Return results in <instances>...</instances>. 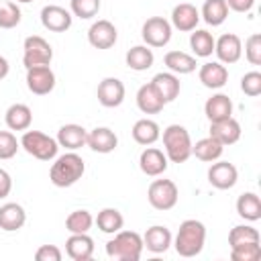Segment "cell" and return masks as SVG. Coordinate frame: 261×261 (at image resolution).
Returning <instances> with one entry per match:
<instances>
[{
	"instance_id": "45",
	"label": "cell",
	"mask_w": 261,
	"mask_h": 261,
	"mask_svg": "<svg viewBox=\"0 0 261 261\" xmlns=\"http://www.w3.org/2000/svg\"><path fill=\"white\" fill-rule=\"evenodd\" d=\"M10 190H12V177L6 169L0 167V200L6 198L10 194Z\"/></svg>"
},
{
	"instance_id": "40",
	"label": "cell",
	"mask_w": 261,
	"mask_h": 261,
	"mask_svg": "<svg viewBox=\"0 0 261 261\" xmlns=\"http://www.w3.org/2000/svg\"><path fill=\"white\" fill-rule=\"evenodd\" d=\"M69 8H71V14L82 20L94 18L100 10V0H71Z\"/></svg>"
},
{
	"instance_id": "29",
	"label": "cell",
	"mask_w": 261,
	"mask_h": 261,
	"mask_svg": "<svg viewBox=\"0 0 261 261\" xmlns=\"http://www.w3.org/2000/svg\"><path fill=\"white\" fill-rule=\"evenodd\" d=\"M237 214L249 222H255L261 218V200L255 192H245L237 200Z\"/></svg>"
},
{
	"instance_id": "24",
	"label": "cell",
	"mask_w": 261,
	"mask_h": 261,
	"mask_svg": "<svg viewBox=\"0 0 261 261\" xmlns=\"http://www.w3.org/2000/svg\"><path fill=\"white\" fill-rule=\"evenodd\" d=\"M86 139H88V130L80 124H63L59 130H57V143L59 147H65L69 151H75L80 147L86 145Z\"/></svg>"
},
{
	"instance_id": "31",
	"label": "cell",
	"mask_w": 261,
	"mask_h": 261,
	"mask_svg": "<svg viewBox=\"0 0 261 261\" xmlns=\"http://www.w3.org/2000/svg\"><path fill=\"white\" fill-rule=\"evenodd\" d=\"M161 137V130H159V124L151 118H141L135 122L133 126V139L139 143V145H153L157 139Z\"/></svg>"
},
{
	"instance_id": "18",
	"label": "cell",
	"mask_w": 261,
	"mask_h": 261,
	"mask_svg": "<svg viewBox=\"0 0 261 261\" xmlns=\"http://www.w3.org/2000/svg\"><path fill=\"white\" fill-rule=\"evenodd\" d=\"M198 77H200L202 86H206L210 90H218L228 82V69L220 61H208L200 67Z\"/></svg>"
},
{
	"instance_id": "11",
	"label": "cell",
	"mask_w": 261,
	"mask_h": 261,
	"mask_svg": "<svg viewBox=\"0 0 261 261\" xmlns=\"http://www.w3.org/2000/svg\"><path fill=\"white\" fill-rule=\"evenodd\" d=\"M214 53L220 63H237L243 55V43L234 33H224L218 37V41H214Z\"/></svg>"
},
{
	"instance_id": "23",
	"label": "cell",
	"mask_w": 261,
	"mask_h": 261,
	"mask_svg": "<svg viewBox=\"0 0 261 261\" xmlns=\"http://www.w3.org/2000/svg\"><path fill=\"white\" fill-rule=\"evenodd\" d=\"M27 222V212L20 204L16 202H8L4 206H0V228L6 232H14L18 228H22Z\"/></svg>"
},
{
	"instance_id": "35",
	"label": "cell",
	"mask_w": 261,
	"mask_h": 261,
	"mask_svg": "<svg viewBox=\"0 0 261 261\" xmlns=\"http://www.w3.org/2000/svg\"><path fill=\"white\" fill-rule=\"evenodd\" d=\"M190 47L196 53V57H210L214 51V37L204 29H194L190 37Z\"/></svg>"
},
{
	"instance_id": "30",
	"label": "cell",
	"mask_w": 261,
	"mask_h": 261,
	"mask_svg": "<svg viewBox=\"0 0 261 261\" xmlns=\"http://www.w3.org/2000/svg\"><path fill=\"white\" fill-rule=\"evenodd\" d=\"M126 65L133 69V71H145L153 65L155 61V55L153 51L147 47V45H135L126 51Z\"/></svg>"
},
{
	"instance_id": "46",
	"label": "cell",
	"mask_w": 261,
	"mask_h": 261,
	"mask_svg": "<svg viewBox=\"0 0 261 261\" xmlns=\"http://www.w3.org/2000/svg\"><path fill=\"white\" fill-rule=\"evenodd\" d=\"M226 6L234 12H249L255 6V0H226Z\"/></svg>"
},
{
	"instance_id": "10",
	"label": "cell",
	"mask_w": 261,
	"mask_h": 261,
	"mask_svg": "<svg viewBox=\"0 0 261 261\" xmlns=\"http://www.w3.org/2000/svg\"><path fill=\"white\" fill-rule=\"evenodd\" d=\"M71 20H73L71 12L65 10L63 6L49 4L41 10V24L51 33H65L71 27Z\"/></svg>"
},
{
	"instance_id": "9",
	"label": "cell",
	"mask_w": 261,
	"mask_h": 261,
	"mask_svg": "<svg viewBox=\"0 0 261 261\" xmlns=\"http://www.w3.org/2000/svg\"><path fill=\"white\" fill-rule=\"evenodd\" d=\"M27 88L37 94V96H45L55 88V73L49 65H37V67H29L27 69Z\"/></svg>"
},
{
	"instance_id": "32",
	"label": "cell",
	"mask_w": 261,
	"mask_h": 261,
	"mask_svg": "<svg viewBox=\"0 0 261 261\" xmlns=\"http://www.w3.org/2000/svg\"><path fill=\"white\" fill-rule=\"evenodd\" d=\"M224 151V145H220L214 137H206V139H200L196 145H192V155H196L200 161H206V163H212L216 161Z\"/></svg>"
},
{
	"instance_id": "38",
	"label": "cell",
	"mask_w": 261,
	"mask_h": 261,
	"mask_svg": "<svg viewBox=\"0 0 261 261\" xmlns=\"http://www.w3.org/2000/svg\"><path fill=\"white\" fill-rule=\"evenodd\" d=\"M20 22V8L16 2H0V29H14Z\"/></svg>"
},
{
	"instance_id": "3",
	"label": "cell",
	"mask_w": 261,
	"mask_h": 261,
	"mask_svg": "<svg viewBox=\"0 0 261 261\" xmlns=\"http://www.w3.org/2000/svg\"><path fill=\"white\" fill-rule=\"evenodd\" d=\"M143 237L135 230H118L106 243V255L114 261H139L143 253Z\"/></svg>"
},
{
	"instance_id": "47",
	"label": "cell",
	"mask_w": 261,
	"mask_h": 261,
	"mask_svg": "<svg viewBox=\"0 0 261 261\" xmlns=\"http://www.w3.org/2000/svg\"><path fill=\"white\" fill-rule=\"evenodd\" d=\"M8 71H10V65H8L6 57H2V55H0V80H4V77L8 75Z\"/></svg>"
},
{
	"instance_id": "44",
	"label": "cell",
	"mask_w": 261,
	"mask_h": 261,
	"mask_svg": "<svg viewBox=\"0 0 261 261\" xmlns=\"http://www.w3.org/2000/svg\"><path fill=\"white\" fill-rule=\"evenodd\" d=\"M37 261H61V251L55 245H41L35 253Z\"/></svg>"
},
{
	"instance_id": "22",
	"label": "cell",
	"mask_w": 261,
	"mask_h": 261,
	"mask_svg": "<svg viewBox=\"0 0 261 261\" xmlns=\"http://www.w3.org/2000/svg\"><path fill=\"white\" fill-rule=\"evenodd\" d=\"M171 245V232L167 226L161 224H153L147 228V232L143 234V247H147V251L151 253H165Z\"/></svg>"
},
{
	"instance_id": "17",
	"label": "cell",
	"mask_w": 261,
	"mask_h": 261,
	"mask_svg": "<svg viewBox=\"0 0 261 261\" xmlns=\"http://www.w3.org/2000/svg\"><path fill=\"white\" fill-rule=\"evenodd\" d=\"M198 20H200V12L190 2H181V4L173 6V10H171V24L177 31H181V33L194 31L196 24H198Z\"/></svg>"
},
{
	"instance_id": "6",
	"label": "cell",
	"mask_w": 261,
	"mask_h": 261,
	"mask_svg": "<svg viewBox=\"0 0 261 261\" xmlns=\"http://www.w3.org/2000/svg\"><path fill=\"white\" fill-rule=\"evenodd\" d=\"M24 53H22V63L24 67H37V65H49L51 59H53V49L51 45L39 37V35H31L24 39V45H22Z\"/></svg>"
},
{
	"instance_id": "5",
	"label": "cell",
	"mask_w": 261,
	"mask_h": 261,
	"mask_svg": "<svg viewBox=\"0 0 261 261\" xmlns=\"http://www.w3.org/2000/svg\"><path fill=\"white\" fill-rule=\"evenodd\" d=\"M20 147L39 161H51L57 155L59 143H57V139H53L41 130H29L27 128L22 139H20Z\"/></svg>"
},
{
	"instance_id": "33",
	"label": "cell",
	"mask_w": 261,
	"mask_h": 261,
	"mask_svg": "<svg viewBox=\"0 0 261 261\" xmlns=\"http://www.w3.org/2000/svg\"><path fill=\"white\" fill-rule=\"evenodd\" d=\"M228 16L226 0H206L202 6V18L210 27H220Z\"/></svg>"
},
{
	"instance_id": "15",
	"label": "cell",
	"mask_w": 261,
	"mask_h": 261,
	"mask_svg": "<svg viewBox=\"0 0 261 261\" xmlns=\"http://www.w3.org/2000/svg\"><path fill=\"white\" fill-rule=\"evenodd\" d=\"M210 137H214L220 145H232L241 139V124L237 118L228 116L216 122H210Z\"/></svg>"
},
{
	"instance_id": "8",
	"label": "cell",
	"mask_w": 261,
	"mask_h": 261,
	"mask_svg": "<svg viewBox=\"0 0 261 261\" xmlns=\"http://www.w3.org/2000/svg\"><path fill=\"white\" fill-rule=\"evenodd\" d=\"M141 37L147 47H165L171 39V22L163 16H151L141 29Z\"/></svg>"
},
{
	"instance_id": "42",
	"label": "cell",
	"mask_w": 261,
	"mask_h": 261,
	"mask_svg": "<svg viewBox=\"0 0 261 261\" xmlns=\"http://www.w3.org/2000/svg\"><path fill=\"white\" fill-rule=\"evenodd\" d=\"M20 143L10 130H0V159H12L18 151Z\"/></svg>"
},
{
	"instance_id": "13",
	"label": "cell",
	"mask_w": 261,
	"mask_h": 261,
	"mask_svg": "<svg viewBox=\"0 0 261 261\" xmlns=\"http://www.w3.org/2000/svg\"><path fill=\"white\" fill-rule=\"evenodd\" d=\"M98 102L104 108H116L124 100V84L118 77H104L98 84Z\"/></svg>"
},
{
	"instance_id": "16",
	"label": "cell",
	"mask_w": 261,
	"mask_h": 261,
	"mask_svg": "<svg viewBox=\"0 0 261 261\" xmlns=\"http://www.w3.org/2000/svg\"><path fill=\"white\" fill-rule=\"evenodd\" d=\"M139 167H141V171L145 175L157 177L167 169V157H165V153L161 149L147 147L139 157Z\"/></svg>"
},
{
	"instance_id": "36",
	"label": "cell",
	"mask_w": 261,
	"mask_h": 261,
	"mask_svg": "<svg viewBox=\"0 0 261 261\" xmlns=\"http://www.w3.org/2000/svg\"><path fill=\"white\" fill-rule=\"evenodd\" d=\"M94 224V218L88 210H73L67 218H65V228L75 234V232H88Z\"/></svg>"
},
{
	"instance_id": "26",
	"label": "cell",
	"mask_w": 261,
	"mask_h": 261,
	"mask_svg": "<svg viewBox=\"0 0 261 261\" xmlns=\"http://www.w3.org/2000/svg\"><path fill=\"white\" fill-rule=\"evenodd\" d=\"M137 106H139V110L143 114H157V112L163 110L165 102L161 100V96L155 92V88L149 82V84H143L139 88V92H137Z\"/></svg>"
},
{
	"instance_id": "27",
	"label": "cell",
	"mask_w": 261,
	"mask_h": 261,
	"mask_svg": "<svg viewBox=\"0 0 261 261\" xmlns=\"http://www.w3.org/2000/svg\"><path fill=\"white\" fill-rule=\"evenodd\" d=\"M163 63H165V67L171 73H179V75L196 71V65H198L196 57H192V55H188L184 51H169V53H165Z\"/></svg>"
},
{
	"instance_id": "37",
	"label": "cell",
	"mask_w": 261,
	"mask_h": 261,
	"mask_svg": "<svg viewBox=\"0 0 261 261\" xmlns=\"http://www.w3.org/2000/svg\"><path fill=\"white\" fill-rule=\"evenodd\" d=\"M245 243H259V230L249 224H239L228 232V245L239 247Z\"/></svg>"
},
{
	"instance_id": "1",
	"label": "cell",
	"mask_w": 261,
	"mask_h": 261,
	"mask_svg": "<svg viewBox=\"0 0 261 261\" xmlns=\"http://www.w3.org/2000/svg\"><path fill=\"white\" fill-rule=\"evenodd\" d=\"M204 243H206V226L196 218H188L179 224L173 247L181 257H196L202 253Z\"/></svg>"
},
{
	"instance_id": "28",
	"label": "cell",
	"mask_w": 261,
	"mask_h": 261,
	"mask_svg": "<svg viewBox=\"0 0 261 261\" xmlns=\"http://www.w3.org/2000/svg\"><path fill=\"white\" fill-rule=\"evenodd\" d=\"M4 120L10 130H27L33 122V112L27 104H12V106H8Z\"/></svg>"
},
{
	"instance_id": "21",
	"label": "cell",
	"mask_w": 261,
	"mask_h": 261,
	"mask_svg": "<svg viewBox=\"0 0 261 261\" xmlns=\"http://www.w3.org/2000/svg\"><path fill=\"white\" fill-rule=\"evenodd\" d=\"M151 86L155 88V92L161 96V100L167 104V102H173L177 96H179V77L171 71H161L157 75H153L151 80Z\"/></svg>"
},
{
	"instance_id": "25",
	"label": "cell",
	"mask_w": 261,
	"mask_h": 261,
	"mask_svg": "<svg viewBox=\"0 0 261 261\" xmlns=\"http://www.w3.org/2000/svg\"><path fill=\"white\" fill-rule=\"evenodd\" d=\"M204 114L210 122H216V120H222V118H228L232 116V102L226 94H214L206 100L204 104Z\"/></svg>"
},
{
	"instance_id": "39",
	"label": "cell",
	"mask_w": 261,
	"mask_h": 261,
	"mask_svg": "<svg viewBox=\"0 0 261 261\" xmlns=\"http://www.w3.org/2000/svg\"><path fill=\"white\" fill-rule=\"evenodd\" d=\"M261 257V245L259 243H245L239 247H230V259L232 261H257Z\"/></svg>"
},
{
	"instance_id": "2",
	"label": "cell",
	"mask_w": 261,
	"mask_h": 261,
	"mask_svg": "<svg viewBox=\"0 0 261 261\" xmlns=\"http://www.w3.org/2000/svg\"><path fill=\"white\" fill-rule=\"evenodd\" d=\"M84 171H86L84 159L75 151H69V153H63L55 159V163L49 169V179L57 188H69L77 179H82Z\"/></svg>"
},
{
	"instance_id": "41",
	"label": "cell",
	"mask_w": 261,
	"mask_h": 261,
	"mask_svg": "<svg viewBox=\"0 0 261 261\" xmlns=\"http://www.w3.org/2000/svg\"><path fill=\"white\" fill-rule=\"evenodd\" d=\"M245 57L251 65H261V35L253 33L245 41Z\"/></svg>"
},
{
	"instance_id": "4",
	"label": "cell",
	"mask_w": 261,
	"mask_h": 261,
	"mask_svg": "<svg viewBox=\"0 0 261 261\" xmlns=\"http://www.w3.org/2000/svg\"><path fill=\"white\" fill-rule=\"evenodd\" d=\"M163 147H165L167 161L186 163L192 157V139L188 128L181 124H169L163 130Z\"/></svg>"
},
{
	"instance_id": "34",
	"label": "cell",
	"mask_w": 261,
	"mask_h": 261,
	"mask_svg": "<svg viewBox=\"0 0 261 261\" xmlns=\"http://www.w3.org/2000/svg\"><path fill=\"white\" fill-rule=\"evenodd\" d=\"M96 224H98V228H100L102 232L114 234V232H118V230L122 228L124 218H122V214H120L116 208H104V210L98 212Z\"/></svg>"
},
{
	"instance_id": "12",
	"label": "cell",
	"mask_w": 261,
	"mask_h": 261,
	"mask_svg": "<svg viewBox=\"0 0 261 261\" xmlns=\"http://www.w3.org/2000/svg\"><path fill=\"white\" fill-rule=\"evenodd\" d=\"M118 39L116 27L110 20H96L90 29H88V41L92 47L96 49H110Z\"/></svg>"
},
{
	"instance_id": "20",
	"label": "cell",
	"mask_w": 261,
	"mask_h": 261,
	"mask_svg": "<svg viewBox=\"0 0 261 261\" xmlns=\"http://www.w3.org/2000/svg\"><path fill=\"white\" fill-rule=\"evenodd\" d=\"M65 251L73 261H90L94 255V241L88 232H75L65 241Z\"/></svg>"
},
{
	"instance_id": "14",
	"label": "cell",
	"mask_w": 261,
	"mask_h": 261,
	"mask_svg": "<svg viewBox=\"0 0 261 261\" xmlns=\"http://www.w3.org/2000/svg\"><path fill=\"white\" fill-rule=\"evenodd\" d=\"M239 179V171L228 161H216L208 169V181L216 190H230Z\"/></svg>"
},
{
	"instance_id": "19",
	"label": "cell",
	"mask_w": 261,
	"mask_h": 261,
	"mask_svg": "<svg viewBox=\"0 0 261 261\" xmlns=\"http://www.w3.org/2000/svg\"><path fill=\"white\" fill-rule=\"evenodd\" d=\"M86 145L96 153H112L118 145V137L108 126H96L94 130L88 133Z\"/></svg>"
},
{
	"instance_id": "48",
	"label": "cell",
	"mask_w": 261,
	"mask_h": 261,
	"mask_svg": "<svg viewBox=\"0 0 261 261\" xmlns=\"http://www.w3.org/2000/svg\"><path fill=\"white\" fill-rule=\"evenodd\" d=\"M16 2H24L27 4V2H33V0H16Z\"/></svg>"
},
{
	"instance_id": "7",
	"label": "cell",
	"mask_w": 261,
	"mask_h": 261,
	"mask_svg": "<svg viewBox=\"0 0 261 261\" xmlns=\"http://www.w3.org/2000/svg\"><path fill=\"white\" fill-rule=\"evenodd\" d=\"M177 196H179L177 186L171 179H155L147 190L149 204L155 210H171L177 204Z\"/></svg>"
},
{
	"instance_id": "43",
	"label": "cell",
	"mask_w": 261,
	"mask_h": 261,
	"mask_svg": "<svg viewBox=\"0 0 261 261\" xmlns=\"http://www.w3.org/2000/svg\"><path fill=\"white\" fill-rule=\"evenodd\" d=\"M241 90H243L247 96H251V98L259 96V94H261V73H259V71H249V73H245V75L241 77Z\"/></svg>"
}]
</instances>
